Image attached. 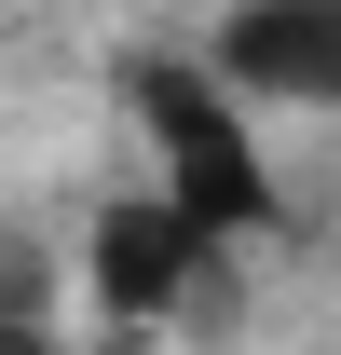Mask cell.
I'll return each mask as SVG.
<instances>
[{
  "label": "cell",
  "mask_w": 341,
  "mask_h": 355,
  "mask_svg": "<svg viewBox=\"0 0 341 355\" xmlns=\"http://www.w3.org/2000/svg\"><path fill=\"white\" fill-rule=\"evenodd\" d=\"M123 110H137V137H150V191H164L177 219H205L232 260L287 219L273 150H259V110L218 83L205 55H123Z\"/></svg>",
  "instance_id": "obj_1"
},
{
  "label": "cell",
  "mask_w": 341,
  "mask_h": 355,
  "mask_svg": "<svg viewBox=\"0 0 341 355\" xmlns=\"http://www.w3.org/2000/svg\"><path fill=\"white\" fill-rule=\"evenodd\" d=\"M82 301L96 328H137V342H164V328H232V246H218L205 219H177L164 191H110L82 219Z\"/></svg>",
  "instance_id": "obj_2"
},
{
  "label": "cell",
  "mask_w": 341,
  "mask_h": 355,
  "mask_svg": "<svg viewBox=\"0 0 341 355\" xmlns=\"http://www.w3.org/2000/svg\"><path fill=\"white\" fill-rule=\"evenodd\" d=\"M205 69L246 96L259 123H273V110L341 123V0H232L205 28Z\"/></svg>",
  "instance_id": "obj_3"
},
{
  "label": "cell",
  "mask_w": 341,
  "mask_h": 355,
  "mask_svg": "<svg viewBox=\"0 0 341 355\" xmlns=\"http://www.w3.org/2000/svg\"><path fill=\"white\" fill-rule=\"evenodd\" d=\"M82 355H164V342H137V328H96V342Z\"/></svg>",
  "instance_id": "obj_4"
}]
</instances>
